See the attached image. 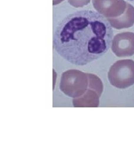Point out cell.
Returning <instances> with one entry per match:
<instances>
[{
  "label": "cell",
  "instance_id": "cell-1",
  "mask_svg": "<svg viewBox=\"0 0 134 151\" xmlns=\"http://www.w3.org/2000/svg\"><path fill=\"white\" fill-rule=\"evenodd\" d=\"M112 27L98 12L83 10L70 14L55 30L53 46L72 64L85 65L105 54L113 42Z\"/></svg>",
  "mask_w": 134,
  "mask_h": 151
},
{
  "label": "cell",
  "instance_id": "cell-2",
  "mask_svg": "<svg viewBox=\"0 0 134 151\" xmlns=\"http://www.w3.org/2000/svg\"><path fill=\"white\" fill-rule=\"evenodd\" d=\"M89 79L87 73L77 70H70L61 76L60 89L65 95L75 99L82 96L87 90Z\"/></svg>",
  "mask_w": 134,
  "mask_h": 151
},
{
  "label": "cell",
  "instance_id": "cell-3",
  "mask_svg": "<svg viewBox=\"0 0 134 151\" xmlns=\"http://www.w3.org/2000/svg\"><path fill=\"white\" fill-rule=\"evenodd\" d=\"M108 78L113 86L125 89L134 84V61L120 60L111 67Z\"/></svg>",
  "mask_w": 134,
  "mask_h": 151
},
{
  "label": "cell",
  "instance_id": "cell-4",
  "mask_svg": "<svg viewBox=\"0 0 134 151\" xmlns=\"http://www.w3.org/2000/svg\"><path fill=\"white\" fill-rule=\"evenodd\" d=\"M92 3L97 12L106 19L121 16L127 7L124 0H92Z\"/></svg>",
  "mask_w": 134,
  "mask_h": 151
},
{
  "label": "cell",
  "instance_id": "cell-5",
  "mask_svg": "<svg viewBox=\"0 0 134 151\" xmlns=\"http://www.w3.org/2000/svg\"><path fill=\"white\" fill-rule=\"evenodd\" d=\"M111 48L118 57H130L134 54V33L123 32L116 35L113 39Z\"/></svg>",
  "mask_w": 134,
  "mask_h": 151
},
{
  "label": "cell",
  "instance_id": "cell-6",
  "mask_svg": "<svg viewBox=\"0 0 134 151\" xmlns=\"http://www.w3.org/2000/svg\"><path fill=\"white\" fill-rule=\"evenodd\" d=\"M111 27L116 29H126L134 25V7L127 3V7L123 15L116 18L107 19Z\"/></svg>",
  "mask_w": 134,
  "mask_h": 151
},
{
  "label": "cell",
  "instance_id": "cell-7",
  "mask_svg": "<svg viewBox=\"0 0 134 151\" xmlns=\"http://www.w3.org/2000/svg\"><path fill=\"white\" fill-rule=\"evenodd\" d=\"M100 96L97 92L88 88L82 96L73 99V105L75 108H97Z\"/></svg>",
  "mask_w": 134,
  "mask_h": 151
},
{
  "label": "cell",
  "instance_id": "cell-8",
  "mask_svg": "<svg viewBox=\"0 0 134 151\" xmlns=\"http://www.w3.org/2000/svg\"><path fill=\"white\" fill-rule=\"evenodd\" d=\"M87 75L89 79L88 88L96 91L101 95L103 90V86L101 79L96 75L92 73H87Z\"/></svg>",
  "mask_w": 134,
  "mask_h": 151
},
{
  "label": "cell",
  "instance_id": "cell-9",
  "mask_svg": "<svg viewBox=\"0 0 134 151\" xmlns=\"http://www.w3.org/2000/svg\"><path fill=\"white\" fill-rule=\"evenodd\" d=\"M70 5L76 7H82L85 6L87 5L91 0H68Z\"/></svg>",
  "mask_w": 134,
  "mask_h": 151
},
{
  "label": "cell",
  "instance_id": "cell-10",
  "mask_svg": "<svg viewBox=\"0 0 134 151\" xmlns=\"http://www.w3.org/2000/svg\"><path fill=\"white\" fill-rule=\"evenodd\" d=\"M64 0H53V5H57L58 4H59L60 3H61L62 2H63Z\"/></svg>",
  "mask_w": 134,
  "mask_h": 151
}]
</instances>
